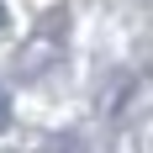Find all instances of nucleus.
Here are the masks:
<instances>
[{"label": "nucleus", "instance_id": "f03ea898", "mask_svg": "<svg viewBox=\"0 0 153 153\" xmlns=\"http://www.w3.org/2000/svg\"><path fill=\"white\" fill-rule=\"evenodd\" d=\"M0 27H5V0H0Z\"/></svg>", "mask_w": 153, "mask_h": 153}, {"label": "nucleus", "instance_id": "f257e3e1", "mask_svg": "<svg viewBox=\"0 0 153 153\" xmlns=\"http://www.w3.org/2000/svg\"><path fill=\"white\" fill-rule=\"evenodd\" d=\"M5 127H11V95L0 90V132H5Z\"/></svg>", "mask_w": 153, "mask_h": 153}]
</instances>
